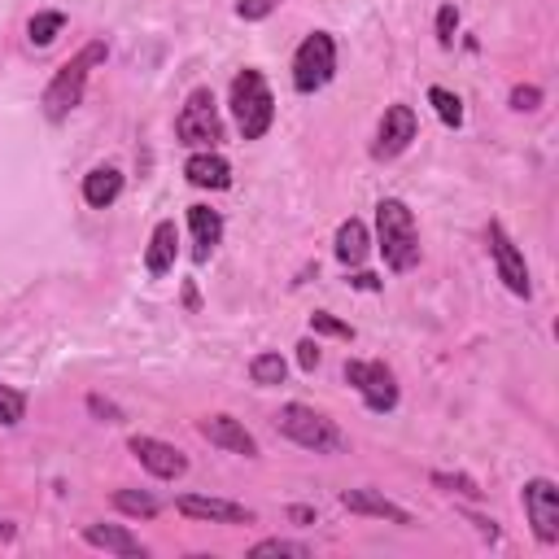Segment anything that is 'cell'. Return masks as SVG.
<instances>
[{
    "mask_svg": "<svg viewBox=\"0 0 559 559\" xmlns=\"http://www.w3.org/2000/svg\"><path fill=\"white\" fill-rule=\"evenodd\" d=\"M175 254H180V232H175L171 219H162L149 236V254H145L149 276H166V271L175 267Z\"/></svg>",
    "mask_w": 559,
    "mask_h": 559,
    "instance_id": "obj_18",
    "label": "cell"
},
{
    "mask_svg": "<svg viewBox=\"0 0 559 559\" xmlns=\"http://www.w3.org/2000/svg\"><path fill=\"white\" fill-rule=\"evenodd\" d=\"M538 105H542V88H533V83H516V88H511V110L529 114V110H538Z\"/></svg>",
    "mask_w": 559,
    "mask_h": 559,
    "instance_id": "obj_31",
    "label": "cell"
},
{
    "mask_svg": "<svg viewBox=\"0 0 559 559\" xmlns=\"http://www.w3.org/2000/svg\"><path fill=\"white\" fill-rule=\"evenodd\" d=\"M184 175H188V184L193 188H210V193H223V188H232V166L223 153H214V149H201L188 158L184 166Z\"/></svg>",
    "mask_w": 559,
    "mask_h": 559,
    "instance_id": "obj_15",
    "label": "cell"
},
{
    "mask_svg": "<svg viewBox=\"0 0 559 559\" xmlns=\"http://www.w3.org/2000/svg\"><path fill=\"white\" fill-rule=\"evenodd\" d=\"M22 415H27V398H22L18 389L0 385V424H18Z\"/></svg>",
    "mask_w": 559,
    "mask_h": 559,
    "instance_id": "obj_28",
    "label": "cell"
},
{
    "mask_svg": "<svg viewBox=\"0 0 559 559\" xmlns=\"http://www.w3.org/2000/svg\"><path fill=\"white\" fill-rule=\"evenodd\" d=\"M415 132H420V118H415L411 105H389L385 118H380L376 127V145H372V158H398L402 149L415 140Z\"/></svg>",
    "mask_w": 559,
    "mask_h": 559,
    "instance_id": "obj_10",
    "label": "cell"
},
{
    "mask_svg": "<svg viewBox=\"0 0 559 559\" xmlns=\"http://www.w3.org/2000/svg\"><path fill=\"white\" fill-rule=\"evenodd\" d=\"M341 507H350L354 516H372V520H389V525H415L411 511L389 503L385 494L376 490H341Z\"/></svg>",
    "mask_w": 559,
    "mask_h": 559,
    "instance_id": "obj_14",
    "label": "cell"
},
{
    "mask_svg": "<svg viewBox=\"0 0 559 559\" xmlns=\"http://www.w3.org/2000/svg\"><path fill=\"white\" fill-rule=\"evenodd\" d=\"M105 57H110V44H105V40H88V44H83V49L53 75V83L44 88V114H49L53 123H62V118L83 101L88 75L105 62Z\"/></svg>",
    "mask_w": 559,
    "mask_h": 559,
    "instance_id": "obj_1",
    "label": "cell"
},
{
    "mask_svg": "<svg viewBox=\"0 0 559 559\" xmlns=\"http://www.w3.org/2000/svg\"><path fill=\"white\" fill-rule=\"evenodd\" d=\"M311 332H319V337H337V341H354V328L341 324V319L328 315V311H315L311 315Z\"/></svg>",
    "mask_w": 559,
    "mask_h": 559,
    "instance_id": "obj_27",
    "label": "cell"
},
{
    "mask_svg": "<svg viewBox=\"0 0 559 559\" xmlns=\"http://www.w3.org/2000/svg\"><path fill=\"white\" fill-rule=\"evenodd\" d=\"M83 542L97 546V551H110V555H123V559H145V542L132 538L123 525H83Z\"/></svg>",
    "mask_w": 559,
    "mask_h": 559,
    "instance_id": "obj_16",
    "label": "cell"
},
{
    "mask_svg": "<svg viewBox=\"0 0 559 559\" xmlns=\"http://www.w3.org/2000/svg\"><path fill=\"white\" fill-rule=\"evenodd\" d=\"M132 455L145 463V468L153 472L158 481H180L184 472H188V455L180 446H171V442H158V437H132Z\"/></svg>",
    "mask_w": 559,
    "mask_h": 559,
    "instance_id": "obj_11",
    "label": "cell"
},
{
    "mask_svg": "<svg viewBox=\"0 0 559 559\" xmlns=\"http://www.w3.org/2000/svg\"><path fill=\"white\" fill-rule=\"evenodd\" d=\"M175 136H180V145H188V149H214L223 140V118H219V105H214L210 88L188 92L184 110L175 118Z\"/></svg>",
    "mask_w": 559,
    "mask_h": 559,
    "instance_id": "obj_5",
    "label": "cell"
},
{
    "mask_svg": "<svg viewBox=\"0 0 559 559\" xmlns=\"http://www.w3.org/2000/svg\"><path fill=\"white\" fill-rule=\"evenodd\" d=\"M114 507L123 511V516H136V520H153L162 511V503L153 494H140V490H118L114 494Z\"/></svg>",
    "mask_w": 559,
    "mask_h": 559,
    "instance_id": "obj_23",
    "label": "cell"
},
{
    "mask_svg": "<svg viewBox=\"0 0 559 559\" xmlns=\"http://www.w3.org/2000/svg\"><path fill=\"white\" fill-rule=\"evenodd\" d=\"M62 27H66V14H62V9H44V14H35V18L27 22V40L35 44V49H49L57 35H62Z\"/></svg>",
    "mask_w": 559,
    "mask_h": 559,
    "instance_id": "obj_21",
    "label": "cell"
},
{
    "mask_svg": "<svg viewBox=\"0 0 559 559\" xmlns=\"http://www.w3.org/2000/svg\"><path fill=\"white\" fill-rule=\"evenodd\" d=\"M346 380L354 389L363 394V402H367V411H394L398 407V380H394V372H389L380 359H350L346 363Z\"/></svg>",
    "mask_w": 559,
    "mask_h": 559,
    "instance_id": "obj_7",
    "label": "cell"
},
{
    "mask_svg": "<svg viewBox=\"0 0 559 559\" xmlns=\"http://www.w3.org/2000/svg\"><path fill=\"white\" fill-rule=\"evenodd\" d=\"M232 118H236L245 140H263L271 132V123H276V101H271L263 70H241V75L232 79Z\"/></svg>",
    "mask_w": 559,
    "mask_h": 559,
    "instance_id": "obj_4",
    "label": "cell"
},
{
    "mask_svg": "<svg viewBox=\"0 0 559 559\" xmlns=\"http://www.w3.org/2000/svg\"><path fill=\"white\" fill-rule=\"evenodd\" d=\"M455 31H459V9L442 5V9H437V44L450 49V44H455Z\"/></svg>",
    "mask_w": 559,
    "mask_h": 559,
    "instance_id": "obj_30",
    "label": "cell"
},
{
    "mask_svg": "<svg viewBox=\"0 0 559 559\" xmlns=\"http://www.w3.org/2000/svg\"><path fill=\"white\" fill-rule=\"evenodd\" d=\"M376 232H380V254L389 271H411L420 263V232H415V214L407 201L385 197L376 206Z\"/></svg>",
    "mask_w": 559,
    "mask_h": 559,
    "instance_id": "obj_2",
    "label": "cell"
},
{
    "mask_svg": "<svg viewBox=\"0 0 559 559\" xmlns=\"http://www.w3.org/2000/svg\"><path fill=\"white\" fill-rule=\"evenodd\" d=\"M428 105H433L446 127H463V101L450 88H428Z\"/></svg>",
    "mask_w": 559,
    "mask_h": 559,
    "instance_id": "obj_24",
    "label": "cell"
},
{
    "mask_svg": "<svg viewBox=\"0 0 559 559\" xmlns=\"http://www.w3.org/2000/svg\"><path fill=\"white\" fill-rule=\"evenodd\" d=\"M18 538V525H9V520H0V542H14Z\"/></svg>",
    "mask_w": 559,
    "mask_h": 559,
    "instance_id": "obj_37",
    "label": "cell"
},
{
    "mask_svg": "<svg viewBox=\"0 0 559 559\" xmlns=\"http://www.w3.org/2000/svg\"><path fill=\"white\" fill-rule=\"evenodd\" d=\"M284 0H236V18L241 22H263L267 14H276Z\"/></svg>",
    "mask_w": 559,
    "mask_h": 559,
    "instance_id": "obj_29",
    "label": "cell"
},
{
    "mask_svg": "<svg viewBox=\"0 0 559 559\" xmlns=\"http://www.w3.org/2000/svg\"><path fill=\"white\" fill-rule=\"evenodd\" d=\"M520 498H525V516L533 525V538L542 546H555L559 542V485L546 477H533Z\"/></svg>",
    "mask_w": 559,
    "mask_h": 559,
    "instance_id": "obj_8",
    "label": "cell"
},
{
    "mask_svg": "<svg viewBox=\"0 0 559 559\" xmlns=\"http://www.w3.org/2000/svg\"><path fill=\"white\" fill-rule=\"evenodd\" d=\"M88 411L97 415L101 424H123V411H118L110 398H101V394H88Z\"/></svg>",
    "mask_w": 559,
    "mask_h": 559,
    "instance_id": "obj_32",
    "label": "cell"
},
{
    "mask_svg": "<svg viewBox=\"0 0 559 559\" xmlns=\"http://www.w3.org/2000/svg\"><path fill=\"white\" fill-rule=\"evenodd\" d=\"M289 520H293V525H315V507L297 503V507H289Z\"/></svg>",
    "mask_w": 559,
    "mask_h": 559,
    "instance_id": "obj_35",
    "label": "cell"
},
{
    "mask_svg": "<svg viewBox=\"0 0 559 559\" xmlns=\"http://www.w3.org/2000/svg\"><path fill=\"white\" fill-rule=\"evenodd\" d=\"M332 75H337V40H332L328 31L306 35L302 49L293 57V88L302 92V97H311V92L328 88Z\"/></svg>",
    "mask_w": 559,
    "mask_h": 559,
    "instance_id": "obj_6",
    "label": "cell"
},
{
    "mask_svg": "<svg viewBox=\"0 0 559 559\" xmlns=\"http://www.w3.org/2000/svg\"><path fill=\"white\" fill-rule=\"evenodd\" d=\"M188 228H193V258L210 263L214 245L223 241V214L210 206H188Z\"/></svg>",
    "mask_w": 559,
    "mask_h": 559,
    "instance_id": "obj_17",
    "label": "cell"
},
{
    "mask_svg": "<svg viewBox=\"0 0 559 559\" xmlns=\"http://www.w3.org/2000/svg\"><path fill=\"white\" fill-rule=\"evenodd\" d=\"M118 197H123V175H118L114 166H97V171L83 175V201H88L92 210L114 206Z\"/></svg>",
    "mask_w": 559,
    "mask_h": 559,
    "instance_id": "obj_19",
    "label": "cell"
},
{
    "mask_svg": "<svg viewBox=\"0 0 559 559\" xmlns=\"http://www.w3.org/2000/svg\"><path fill=\"white\" fill-rule=\"evenodd\" d=\"M297 367H302V372H315L319 367V341H297Z\"/></svg>",
    "mask_w": 559,
    "mask_h": 559,
    "instance_id": "obj_33",
    "label": "cell"
},
{
    "mask_svg": "<svg viewBox=\"0 0 559 559\" xmlns=\"http://www.w3.org/2000/svg\"><path fill=\"white\" fill-rule=\"evenodd\" d=\"M350 284H354V289H363V293H376V289H380V280H376V276H367V271H359V276H354Z\"/></svg>",
    "mask_w": 559,
    "mask_h": 559,
    "instance_id": "obj_36",
    "label": "cell"
},
{
    "mask_svg": "<svg viewBox=\"0 0 559 559\" xmlns=\"http://www.w3.org/2000/svg\"><path fill=\"white\" fill-rule=\"evenodd\" d=\"M433 485L446 494H463V498H481V485L472 477H463V472H433Z\"/></svg>",
    "mask_w": 559,
    "mask_h": 559,
    "instance_id": "obj_26",
    "label": "cell"
},
{
    "mask_svg": "<svg viewBox=\"0 0 559 559\" xmlns=\"http://www.w3.org/2000/svg\"><path fill=\"white\" fill-rule=\"evenodd\" d=\"M367 249H372V236H367L363 228V219H346L337 228V258L346 267H359L363 258H367Z\"/></svg>",
    "mask_w": 559,
    "mask_h": 559,
    "instance_id": "obj_20",
    "label": "cell"
},
{
    "mask_svg": "<svg viewBox=\"0 0 559 559\" xmlns=\"http://www.w3.org/2000/svg\"><path fill=\"white\" fill-rule=\"evenodd\" d=\"M485 241H490V254H494V267H498V280L507 284L516 297H533V284H529V267H525V254L516 249V241L507 236L503 223H490L485 228Z\"/></svg>",
    "mask_w": 559,
    "mask_h": 559,
    "instance_id": "obj_9",
    "label": "cell"
},
{
    "mask_svg": "<svg viewBox=\"0 0 559 559\" xmlns=\"http://www.w3.org/2000/svg\"><path fill=\"white\" fill-rule=\"evenodd\" d=\"M284 376H289V363L280 359V354H254V363H249V380L254 385H263V389H271V385H284Z\"/></svg>",
    "mask_w": 559,
    "mask_h": 559,
    "instance_id": "obj_22",
    "label": "cell"
},
{
    "mask_svg": "<svg viewBox=\"0 0 559 559\" xmlns=\"http://www.w3.org/2000/svg\"><path fill=\"white\" fill-rule=\"evenodd\" d=\"M276 428L289 442L315 450V455H341V450H346V433H341L324 411L302 407V402H284L276 411Z\"/></svg>",
    "mask_w": 559,
    "mask_h": 559,
    "instance_id": "obj_3",
    "label": "cell"
},
{
    "mask_svg": "<svg viewBox=\"0 0 559 559\" xmlns=\"http://www.w3.org/2000/svg\"><path fill=\"white\" fill-rule=\"evenodd\" d=\"M201 437H206L210 446L232 450V455H245V459H254V455H258L254 433H249V428H245L241 420H232V415H210V420H201Z\"/></svg>",
    "mask_w": 559,
    "mask_h": 559,
    "instance_id": "obj_13",
    "label": "cell"
},
{
    "mask_svg": "<svg viewBox=\"0 0 559 559\" xmlns=\"http://www.w3.org/2000/svg\"><path fill=\"white\" fill-rule=\"evenodd\" d=\"M184 516L193 520H214V525H254V511L241 503H228V498H206V494H184L180 503Z\"/></svg>",
    "mask_w": 559,
    "mask_h": 559,
    "instance_id": "obj_12",
    "label": "cell"
},
{
    "mask_svg": "<svg viewBox=\"0 0 559 559\" xmlns=\"http://www.w3.org/2000/svg\"><path fill=\"white\" fill-rule=\"evenodd\" d=\"M254 559H267V555H289V559H311V546L306 542H289V538H267L258 542L254 551H249Z\"/></svg>",
    "mask_w": 559,
    "mask_h": 559,
    "instance_id": "obj_25",
    "label": "cell"
},
{
    "mask_svg": "<svg viewBox=\"0 0 559 559\" xmlns=\"http://www.w3.org/2000/svg\"><path fill=\"white\" fill-rule=\"evenodd\" d=\"M468 525H477V533H481L485 542H498V525H494V520H485V516H472V511H468Z\"/></svg>",
    "mask_w": 559,
    "mask_h": 559,
    "instance_id": "obj_34",
    "label": "cell"
}]
</instances>
